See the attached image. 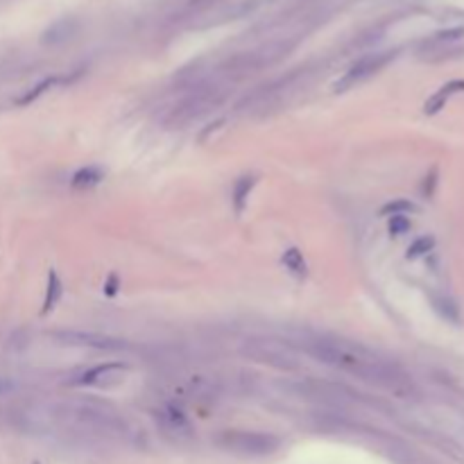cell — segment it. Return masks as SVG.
Here are the masks:
<instances>
[{"label": "cell", "mask_w": 464, "mask_h": 464, "mask_svg": "<svg viewBox=\"0 0 464 464\" xmlns=\"http://www.w3.org/2000/svg\"><path fill=\"white\" fill-rule=\"evenodd\" d=\"M417 206L412 204L410 199H395V201H387L385 206H380V216H408V213H415Z\"/></svg>", "instance_id": "ac0fdd59"}, {"label": "cell", "mask_w": 464, "mask_h": 464, "mask_svg": "<svg viewBox=\"0 0 464 464\" xmlns=\"http://www.w3.org/2000/svg\"><path fill=\"white\" fill-rule=\"evenodd\" d=\"M59 82H62V77H46V79H41L39 84H34L29 91H25L23 95H18V98H16V105H18V107H27V105L37 102V100L41 98L46 91H50L53 86H57Z\"/></svg>", "instance_id": "2e32d148"}, {"label": "cell", "mask_w": 464, "mask_h": 464, "mask_svg": "<svg viewBox=\"0 0 464 464\" xmlns=\"http://www.w3.org/2000/svg\"><path fill=\"white\" fill-rule=\"evenodd\" d=\"M258 184V175H243L236 179L234 188H231V201H234V211L236 216H243L245 208H247V201L254 186Z\"/></svg>", "instance_id": "30bf717a"}, {"label": "cell", "mask_w": 464, "mask_h": 464, "mask_svg": "<svg viewBox=\"0 0 464 464\" xmlns=\"http://www.w3.org/2000/svg\"><path fill=\"white\" fill-rule=\"evenodd\" d=\"M34 464H41V462H34Z\"/></svg>", "instance_id": "cb8c5ba5"}, {"label": "cell", "mask_w": 464, "mask_h": 464, "mask_svg": "<svg viewBox=\"0 0 464 464\" xmlns=\"http://www.w3.org/2000/svg\"><path fill=\"white\" fill-rule=\"evenodd\" d=\"M462 91H464V79H453V82L444 84V86L437 91V93H432V95L426 100V105H423V114H426V116L437 114V111H442L444 105L449 102L451 95L462 93Z\"/></svg>", "instance_id": "8fae6325"}, {"label": "cell", "mask_w": 464, "mask_h": 464, "mask_svg": "<svg viewBox=\"0 0 464 464\" xmlns=\"http://www.w3.org/2000/svg\"><path fill=\"white\" fill-rule=\"evenodd\" d=\"M435 181H437V170H432V173L426 177V181H423V195L426 197L432 195V186H435Z\"/></svg>", "instance_id": "7402d4cb"}, {"label": "cell", "mask_w": 464, "mask_h": 464, "mask_svg": "<svg viewBox=\"0 0 464 464\" xmlns=\"http://www.w3.org/2000/svg\"><path fill=\"white\" fill-rule=\"evenodd\" d=\"M53 338L59 345H68V347H86V349H95V351H125L127 342L102 336V333H93V331H55Z\"/></svg>", "instance_id": "52a82bcc"}, {"label": "cell", "mask_w": 464, "mask_h": 464, "mask_svg": "<svg viewBox=\"0 0 464 464\" xmlns=\"http://www.w3.org/2000/svg\"><path fill=\"white\" fill-rule=\"evenodd\" d=\"M435 247V238L432 236H421V238H417L415 243H412L410 247H408V258H419V256H423V254H428V251Z\"/></svg>", "instance_id": "d6986e66"}, {"label": "cell", "mask_w": 464, "mask_h": 464, "mask_svg": "<svg viewBox=\"0 0 464 464\" xmlns=\"http://www.w3.org/2000/svg\"><path fill=\"white\" fill-rule=\"evenodd\" d=\"M9 390H12V385H9L5 378H0V395H3V392H9Z\"/></svg>", "instance_id": "603a6c76"}, {"label": "cell", "mask_w": 464, "mask_h": 464, "mask_svg": "<svg viewBox=\"0 0 464 464\" xmlns=\"http://www.w3.org/2000/svg\"><path fill=\"white\" fill-rule=\"evenodd\" d=\"M432 306H435V310L444 319L460 322V310L456 306V301H451L449 297H432Z\"/></svg>", "instance_id": "e0dca14e"}, {"label": "cell", "mask_w": 464, "mask_h": 464, "mask_svg": "<svg viewBox=\"0 0 464 464\" xmlns=\"http://www.w3.org/2000/svg\"><path fill=\"white\" fill-rule=\"evenodd\" d=\"M68 415L79 428H86L88 432H98V435L107 437H125L129 432L127 421L118 415V412L109 410L98 403H75L68 408Z\"/></svg>", "instance_id": "277c9868"}, {"label": "cell", "mask_w": 464, "mask_h": 464, "mask_svg": "<svg viewBox=\"0 0 464 464\" xmlns=\"http://www.w3.org/2000/svg\"><path fill=\"white\" fill-rule=\"evenodd\" d=\"M118 288H120V281H118V274H109L107 277V281H105V295L107 297H114L116 292H118Z\"/></svg>", "instance_id": "44dd1931"}, {"label": "cell", "mask_w": 464, "mask_h": 464, "mask_svg": "<svg viewBox=\"0 0 464 464\" xmlns=\"http://www.w3.org/2000/svg\"><path fill=\"white\" fill-rule=\"evenodd\" d=\"M75 32H77V23L73 21V18H64V21H57L55 25H50L46 29L41 41L46 46H62V44L70 41V39L75 37Z\"/></svg>", "instance_id": "7c38bea8"}, {"label": "cell", "mask_w": 464, "mask_h": 464, "mask_svg": "<svg viewBox=\"0 0 464 464\" xmlns=\"http://www.w3.org/2000/svg\"><path fill=\"white\" fill-rule=\"evenodd\" d=\"M387 231L392 236H403L406 231H410V220L408 216H392L390 218V225H387Z\"/></svg>", "instance_id": "ffe728a7"}, {"label": "cell", "mask_w": 464, "mask_h": 464, "mask_svg": "<svg viewBox=\"0 0 464 464\" xmlns=\"http://www.w3.org/2000/svg\"><path fill=\"white\" fill-rule=\"evenodd\" d=\"M127 365L125 362H102V365L88 367L84 371H79L75 378L68 380V385L75 387H105L111 383H118L127 374Z\"/></svg>", "instance_id": "ba28073f"}, {"label": "cell", "mask_w": 464, "mask_h": 464, "mask_svg": "<svg viewBox=\"0 0 464 464\" xmlns=\"http://www.w3.org/2000/svg\"><path fill=\"white\" fill-rule=\"evenodd\" d=\"M281 265H284L292 277L304 281L308 277V263L304 254H301V249L297 247H288L284 254H281Z\"/></svg>", "instance_id": "5bb4252c"}, {"label": "cell", "mask_w": 464, "mask_h": 464, "mask_svg": "<svg viewBox=\"0 0 464 464\" xmlns=\"http://www.w3.org/2000/svg\"><path fill=\"white\" fill-rule=\"evenodd\" d=\"M240 354L254 362H260V365L274 367L281 371H292L299 367L297 349L290 342L277 338H251L243 345Z\"/></svg>", "instance_id": "5b68a950"}, {"label": "cell", "mask_w": 464, "mask_h": 464, "mask_svg": "<svg viewBox=\"0 0 464 464\" xmlns=\"http://www.w3.org/2000/svg\"><path fill=\"white\" fill-rule=\"evenodd\" d=\"M154 419H157V426L161 428V432H164V435L170 437V439L181 442V439L193 437V426H190L188 417L177 406H173V403L159 408L154 412Z\"/></svg>", "instance_id": "9c48e42d"}, {"label": "cell", "mask_w": 464, "mask_h": 464, "mask_svg": "<svg viewBox=\"0 0 464 464\" xmlns=\"http://www.w3.org/2000/svg\"><path fill=\"white\" fill-rule=\"evenodd\" d=\"M392 59H395V53H374V55L358 59V62L333 84V91H336V93H345L349 88H356L358 84L367 82L369 77H374L378 70L385 68Z\"/></svg>", "instance_id": "8992f818"}, {"label": "cell", "mask_w": 464, "mask_h": 464, "mask_svg": "<svg viewBox=\"0 0 464 464\" xmlns=\"http://www.w3.org/2000/svg\"><path fill=\"white\" fill-rule=\"evenodd\" d=\"M213 444L222 451L236 453V456L263 458L279 451L281 437L263 430H222L216 435Z\"/></svg>", "instance_id": "3957f363"}, {"label": "cell", "mask_w": 464, "mask_h": 464, "mask_svg": "<svg viewBox=\"0 0 464 464\" xmlns=\"http://www.w3.org/2000/svg\"><path fill=\"white\" fill-rule=\"evenodd\" d=\"M306 354L326 367H333L362 383L380 387L399 399H412L415 383L397 362L378 356L376 351L347 340H312L306 345Z\"/></svg>", "instance_id": "6da1fadb"}, {"label": "cell", "mask_w": 464, "mask_h": 464, "mask_svg": "<svg viewBox=\"0 0 464 464\" xmlns=\"http://www.w3.org/2000/svg\"><path fill=\"white\" fill-rule=\"evenodd\" d=\"M64 295V284L62 279L55 270L48 272V284H46V297H44V308H41V315H48V312H53L55 306L59 304V299Z\"/></svg>", "instance_id": "9a60e30c"}, {"label": "cell", "mask_w": 464, "mask_h": 464, "mask_svg": "<svg viewBox=\"0 0 464 464\" xmlns=\"http://www.w3.org/2000/svg\"><path fill=\"white\" fill-rule=\"evenodd\" d=\"M227 100L225 88L220 84L199 82L188 95L179 98L175 105H170L164 114L166 127H188L216 111Z\"/></svg>", "instance_id": "7a4b0ae2"}, {"label": "cell", "mask_w": 464, "mask_h": 464, "mask_svg": "<svg viewBox=\"0 0 464 464\" xmlns=\"http://www.w3.org/2000/svg\"><path fill=\"white\" fill-rule=\"evenodd\" d=\"M105 179V170L98 168V166H86V168H79L77 173L70 179V188L73 190H91L95 188L98 184H102Z\"/></svg>", "instance_id": "4fadbf2b"}]
</instances>
